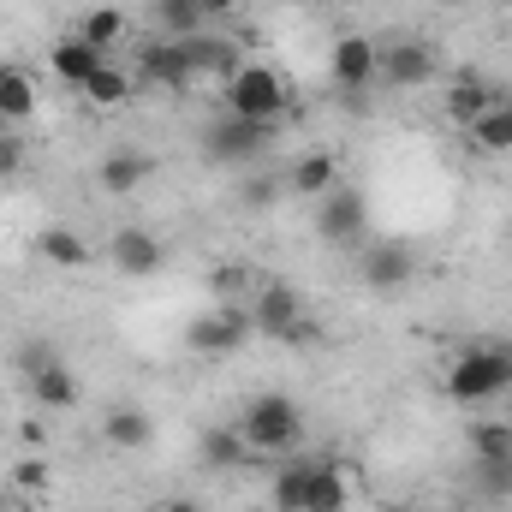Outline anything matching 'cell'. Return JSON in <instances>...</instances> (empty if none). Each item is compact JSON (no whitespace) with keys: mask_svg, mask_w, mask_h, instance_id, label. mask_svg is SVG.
Returning a JSON list of instances; mask_svg holds the SVG:
<instances>
[{"mask_svg":"<svg viewBox=\"0 0 512 512\" xmlns=\"http://www.w3.org/2000/svg\"><path fill=\"white\" fill-rule=\"evenodd\" d=\"M328 78H334L346 96L370 90V84L382 78V48H376L370 36H340V42H334V54H328Z\"/></svg>","mask_w":512,"mask_h":512,"instance_id":"cell-7","label":"cell"},{"mask_svg":"<svg viewBox=\"0 0 512 512\" xmlns=\"http://www.w3.org/2000/svg\"><path fill=\"white\" fill-rule=\"evenodd\" d=\"M262 143H268V126L239 120V114H215V120L203 126V155H209L215 167H239V161H251Z\"/></svg>","mask_w":512,"mask_h":512,"instance_id":"cell-6","label":"cell"},{"mask_svg":"<svg viewBox=\"0 0 512 512\" xmlns=\"http://www.w3.org/2000/svg\"><path fill=\"white\" fill-rule=\"evenodd\" d=\"M48 66H54V78H60V84H72V90H84V84L96 78V66H108V54H102V48H90L84 36H66V42H54V54H48Z\"/></svg>","mask_w":512,"mask_h":512,"instance_id":"cell-14","label":"cell"},{"mask_svg":"<svg viewBox=\"0 0 512 512\" xmlns=\"http://www.w3.org/2000/svg\"><path fill=\"white\" fill-rule=\"evenodd\" d=\"M477 489L489 501H512V459H477Z\"/></svg>","mask_w":512,"mask_h":512,"instance_id":"cell-30","label":"cell"},{"mask_svg":"<svg viewBox=\"0 0 512 512\" xmlns=\"http://www.w3.org/2000/svg\"><path fill=\"white\" fill-rule=\"evenodd\" d=\"M197 6H203V12H209V24H215V18H227V12H239L245 0H197Z\"/></svg>","mask_w":512,"mask_h":512,"instance_id":"cell-35","label":"cell"},{"mask_svg":"<svg viewBox=\"0 0 512 512\" xmlns=\"http://www.w3.org/2000/svg\"><path fill=\"white\" fill-rule=\"evenodd\" d=\"M30 114H36V84H30V72H24V66H0V120L24 126Z\"/></svg>","mask_w":512,"mask_h":512,"instance_id":"cell-20","label":"cell"},{"mask_svg":"<svg viewBox=\"0 0 512 512\" xmlns=\"http://www.w3.org/2000/svg\"><path fill=\"white\" fill-rule=\"evenodd\" d=\"M161 512H203V507H197V501H167Z\"/></svg>","mask_w":512,"mask_h":512,"instance_id":"cell-36","label":"cell"},{"mask_svg":"<svg viewBox=\"0 0 512 512\" xmlns=\"http://www.w3.org/2000/svg\"><path fill=\"white\" fill-rule=\"evenodd\" d=\"M512 393V346H465L447 370V399L453 405H489Z\"/></svg>","mask_w":512,"mask_h":512,"instance_id":"cell-1","label":"cell"},{"mask_svg":"<svg viewBox=\"0 0 512 512\" xmlns=\"http://www.w3.org/2000/svg\"><path fill=\"white\" fill-rule=\"evenodd\" d=\"M471 137H477V149H512V102H495V108L471 126Z\"/></svg>","mask_w":512,"mask_h":512,"instance_id":"cell-28","label":"cell"},{"mask_svg":"<svg viewBox=\"0 0 512 512\" xmlns=\"http://www.w3.org/2000/svg\"><path fill=\"white\" fill-rule=\"evenodd\" d=\"M30 399H36L42 411H72V405H78V376L66 370V358H54L48 370L30 376Z\"/></svg>","mask_w":512,"mask_h":512,"instance_id":"cell-19","label":"cell"},{"mask_svg":"<svg viewBox=\"0 0 512 512\" xmlns=\"http://www.w3.org/2000/svg\"><path fill=\"white\" fill-rule=\"evenodd\" d=\"M155 18H161V36H173V42L209 30V12H203L197 0H155Z\"/></svg>","mask_w":512,"mask_h":512,"instance_id":"cell-23","label":"cell"},{"mask_svg":"<svg viewBox=\"0 0 512 512\" xmlns=\"http://www.w3.org/2000/svg\"><path fill=\"white\" fill-rule=\"evenodd\" d=\"M495 6H512V0H495Z\"/></svg>","mask_w":512,"mask_h":512,"instance_id":"cell-40","label":"cell"},{"mask_svg":"<svg viewBox=\"0 0 512 512\" xmlns=\"http://www.w3.org/2000/svg\"><path fill=\"white\" fill-rule=\"evenodd\" d=\"M78 96H84L90 108H120V102L131 96V78L120 72V66H114V60H108V66H96V78H90Z\"/></svg>","mask_w":512,"mask_h":512,"instance_id":"cell-26","label":"cell"},{"mask_svg":"<svg viewBox=\"0 0 512 512\" xmlns=\"http://www.w3.org/2000/svg\"><path fill=\"white\" fill-rule=\"evenodd\" d=\"M137 78H149L161 90H191L197 84L191 78V60H185V42H173V36H155V42L137 48Z\"/></svg>","mask_w":512,"mask_h":512,"instance_id":"cell-10","label":"cell"},{"mask_svg":"<svg viewBox=\"0 0 512 512\" xmlns=\"http://www.w3.org/2000/svg\"><path fill=\"white\" fill-rule=\"evenodd\" d=\"M12 483H18V489H42V483H48V465H36V459H24V465L12 471Z\"/></svg>","mask_w":512,"mask_h":512,"instance_id":"cell-34","label":"cell"},{"mask_svg":"<svg viewBox=\"0 0 512 512\" xmlns=\"http://www.w3.org/2000/svg\"><path fill=\"white\" fill-rule=\"evenodd\" d=\"M352 507V483L334 459H310V483H304V512H346Z\"/></svg>","mask_w":512,"mask_h":512,"instance_id":"cell-13","label":"cell"},{"mask_svg":"<svg viewBox=\"0 0 512 512\" xmlns=\"http://www.w3.org/2000/svg\"><path fill=\"white\" fill-rule=\"evenodd\" d=\"M78 36L108 54V48L126 36V12H120V6H96V12H84V30H78Z\"/></svg>","mask_w":512,"mask_h":512,"instance_id":"cell-27","label":"cell"},{"mask_svg":"<svg viewBox=\"0 0 512 512\" xmlns=\"http://www.w3.org/2000/svg\"><path fill=\"white\" fill-rule=\"evenodd\" d=\"M471 453L477 459H512V423H471Z\"/></svg>","mask_w":512,"mask_h":512,"instance_id":"cell-29","label":"cell"},{"mask_svg":"<svg viewBox=\"0 0 512 512\" xmlns=\"http://www.w3.org/2000/svg\"><path fill=\"white\" fill-rule=\"evenodd\" d=\"M6 512H30V507H6Z\"/></svg>","mask_w":512,"mask_h":512,"instance_id":"cell-38","label":"cell"},{"mask_svg":"<svg viewBox=\"0 0 512 512\" xmlns=\"http://www.w3.org/2000/svg\"><path fill=\"white\" fill-rule=\"evenodd\" d=\"M12 364H18V370H24V382H30L36 370H48V364H54V346H42V340H24Z\"/></svg>","mask_w":512,"mask_h":512,"instance_id":"cell-31","label":"cell"},{"mask_svg":"<svg viewBox=\"0 0 512 512\" xmlns=\"http://www.w3.org/2000/svg\"><path fill=\"white\" fill-rule=\"evenodd\" d=\"M364 280H370L376 292H393V286H405V280H411V256L399 251V245H376V251L364 256Z\"/></svg>","mask_w":512,"mask_h":512,"instance_id":"cell-22","label":"cell"},{"mask_svg":"<svg viewBox=\"0 0 512 512\" xmlns=\"http://www.w3.org/2000/svg\"><path fill=\"white\" fill-rule=\"evenodd\" d=\"M364 221H370V203H364L358 185H334V191L322 197V209H316V233H322L328 245H352V239L364 233Z\"/></svg>","mask_w":512,"mask_h":512,"instance_id":"cell-8","label":"cell"},{"mask_svg":"<svg viewBox=\"0 0 512 512\" xmlns=\"http://www.w3.org/2000/svg\"><path fill=\"white\" fill-rule=\"evenodd\" d=\"M251 310L245 304H209L191 328H185V352H197V358H233L245 340H251Z\"/></svg>","mask_w":512,"mask_h":512,"instance_id":"cell-4","label":"cell"},{"mask_svg":"<svg viewBox=\"0 0 512 512\" xmlns=\"http://www.w3.org/2000/svg\"><path fill=\"white\" fill-rule=\"evenodd\" d=\"M245 459H251V441H245L239 429H209V435H203V465L233 471V465H245Z\"/></svg>","mask_w":512,"mask_h":512,"instance_id":"cell-25","label":"cell"},{"mask_svg":"<svg viewBox=\"0 0 512 512\" xmlns=\"http://www.w3.org/2000/svg\"><path fill=\"white\" fill-rule=\"evenodd\" d=\"M280 191H286V185H274V179H256V185H245V203H251V209H268Z\"/></svg>","mask_w":512,"mask_h":512,"instance_id":"cell-33","label":"cell"},{"mask_svg":"<svg viewBox=\"0 0 512 512\" xmlns=\"http://www.w3.org/2000/svg\"><path fill=\"white\" fill-rule=\"evenodd\" d=\"M435 66H441V60H435L429 42H411V36H405V42H387L382 48V78L393 84V90H417V84H429Z\"/></svg>","mask_w":512,"mask_h":512,"instance_id":"cell-12","label":"cell"},{"mask_svg":"<svg viewBox=\"0 0 512 512\" xmlns=\"http://www.w3.org/2000/svg\"><path fill=\"white\" fill-rule=\"evenodd\" d=\"M149 173H155V161H149L143 149H114V155L102 161V173H96V179H102V191H108V197H131Z\"/></svg>","mask_w":512,"mask_h":512,"instance_id":"cell-18","label":"cell"},{"mask_svg":"<svg viewBox=\"0 0 512 512\" xmlns=\"http://www.w3.org/2000/svg\"><path fill=\"white\" fill-rule=\"evenodd\" d=\"M108 262L131 274V280H149V274H161L167 268V245L149 233V227H120L114 239H108Z\"/></svg>","mask_w":512,"mask_h":512,"instance_id":"cell-9","label":"cell"},{"mask_svg":"<svg viewBox=\"0 0 512 512\" xmlns=\"http://www.w3.org/2000/svg\"><path fill=\"white\" fill-rule=\"evenodd\" d=\"M304 483H310V459H286L274 471V512H304Z\"/></svg>","mask_w":512,"mask_h":512,"instance_id":"cell-24","label":"cell"},{"mask_svg":"<svg viewBox=\"0 0 512 512\" xmlns=\"http://www.w3.org/2000/svg\"><path fill=\"white\" fill-rule=\"evenodd\" d=\"M24 167V137L18 131H0V179H12Z\"/></svg>","mask_w":512,"mask_h":512,"instance_id":"cell-32","label":"cell"},{"mask_svg":"<svg viewBox=\"0 0 512 512\" xmlns=\"http://www.w3.org/2000/svg\"><path fill=\"white\" fill-rule=\"evenodd\" d=\"M251 328L256 334H268V340H286L298 322H304V298H298V286H286V280H256L251 292Z\"/></svg>","mask_w":512,"mask_h":512,"instance_id":"cell-5","label":"cell"},{"mask_svg":"<svg viewBox=\"0 0 512 512\" xmlns=\"http://www.w3.org/2000/svg\"><path fill=\"white\" fill-rule=\"evenodd\" d=\"M495 102H501V96H495L483 78H453V84H447V120H453V126H465V131L477 126Z\"/></svg>","mask_w":512,"mask_h":512,"instance_id":"cell-17","label":"cell"},{"mask_svg":"<svg viewBox=\"0 0 512 512\" xmlns=\"http://www.w3.org/2000/svg\"><path fill=\"white\" fill-rule=\"evenodd\" d=\"M227 114L239 120H256V126H274L286 114V78L274 66H239V78L227 84Z\"/></svg>","mask_w":512,"mask_h":512,"instance_id":"cell-3","label":"cell"},{"mask_svg":"<svg viewBox=\"0 0 512 512\" xmlns=\"http://www.w3.org/2000/svg\"><path fill=\"white\" fill-rule=\"evenodd\" d=\"M102 441H108L114 453H143V447L155 441V423H149V411H137V405H114V411L102 417Z\"/></svg>","mask_w":512,"mask_h":512,"instance_id":"cell-16","label":"cell"},{"mask_svg":"<svg viewBox=\"0 0 512 512\" xmlns=\"http://www.w3.org/2000/svg\"><path fill=\"white\" fill-rule=\"evenodd\" d=\"M405 512H453V507H405Z\"/></svg>","mask_w":512,"mask_h":512,"instance_id":"cell-37","label":"cell"},{"mask_svg":"<svg viewBox=\"0 0 512 512\" xmlns=\"http://www.w3.org/2000/svg\"><path fill=\"white\" fill-rule=\"evenodd\" d=\"M507 417H512V393H507Z\"/></svg>","mask_w":512,"mask_h":512,"instance_id":"cell-39","label":"cell"},{"mask_svg":"<svg viewBox=\"0 0 512 512\" xmlns=\"http://www.w3.org/2000/svg\"><path fill=\"white\" fill-rule=\"evenodd\" d=\"M185 60H191V78H209V84H233L239 78V48L227 42V36H215V30H197V36H185Z\"/></svg>","mask_w":512,"mask_h":512,"instance_id":"cell-11","label":"cell"},{"mask_svg":"<svg viewBox=\"0 0 512 512\" xmlns=\"http://www.w3.org/2000/svg\"><path fill=\"white\" fill-rule=\"evenodd\" d=\"M239 435L251 441V459L256 453H292L304 441V417L286 393H256L239 417Z\"/></svg>","mask_w":512,"mask_h":512,"instance_id":"cell-2","label":"cell"},{"mask_svg":"<svg viewBox=\"0 0 512 512\" xmlns=\"http://www.w3.org/2000/svg\"><path fill=\"white\" fill-rule=\"evenodd\" d=\"M334 185H340V161H334L328 149H310V155L292 161V173H286V191H292V197H310V203H322Z\"/></svg>","mask_w":512,"mask_h":512,"instance_id":"cell-15","label":"cell"},{"mask_svg":"<svg viewBox=\"0 0 512 512\" xmlns=\"http://www.w3.org/2000/svg\"><path fill=\"white\" fill-rule=\"evenodd\" d=\"M36 256H42L48 268H84V262H90V245H84V233H72V227H48V233L36 239Z\"/></svg>","mask_w":512,"mask_h":512,"instance_id":"cell-21","label":"cell"}]
</instances>
